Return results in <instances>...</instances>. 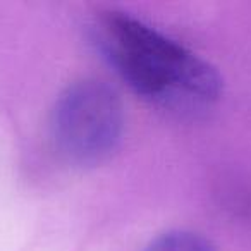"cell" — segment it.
<instances>
[{
    "instance_id": "3",
    "label": "cell",
    "mask_w": 251,
    "mask_h": 251,
    "mask_svg": "<svg viewBox=\"0 0 251 251\" xmlns=\"http://www.w3.org/2000/svg\"><path fill=\"white\" fill-rule=\"evenodd\" d=\"M145 251H215L208 239L191 230H169L155 237Z\"/></svg>"
},
{
    "instance_id": "2",
    "label": "cell",
    "mask_w": 251,
    "mask_h": 251,
    "mask_svg": "<svg viewBox=\"0 0 251 251\" xmlns=\"http://www.w3.org/2000/svg\"><path fill=\"white\" fill-rule=\"evenodd\" d=\"M124 112L114 90L86 79L67 86L55 101L52 138L59 153L76 165L107 160L122 138Z\"/></svg>"
},
{
    "instance_id": "1",
    "label": "cell",
    "mask_w": 251,
    "mask_h": 251,
    "mask_svg": "<svg viewBox=\"0 0 251 251\" xmlns=\"http://www.w3.org/2000/svg\"><path fill=\"white\" fill-rule=\"evenodd\" d=\"M97 40L129 88L174 114H198L219 100L215 67L148 23L121 11L98 18Z\"/></svg>"
}]
</instances>
